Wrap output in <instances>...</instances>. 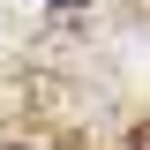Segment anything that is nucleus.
Instances as JSON below:
<instances>
[{"label": "nucleus", "instance_id": "nucleus-1", "mask_svg": "<svg viewBox=\"0 0 150 150\" xmlns=\"http://www.w3.org/2000/svg\"><path fill=\"white\" fill-rule=\"evenodd\" d=\"M68 8H75V0H68Z\"/></svg>", "mask_w": 150, "mask_h": 150}]
</instances>
